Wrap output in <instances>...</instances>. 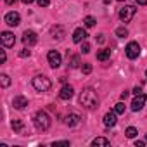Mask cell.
I'll return each instance as SVG.
<instances>
[{
  "label": "cell",
  "mask_w": 147,
  "mask_h": 147,
  "mask_svg": "<svg viewBox=\"0 0 147 147\" xmlns=\"http://www.w3.org/2000/svg\"><path fill=\"white\" fill-rule=\"evenodd\" d=\"M82 62H80V55H71L69 57V67H78Z\"/></svg>",
  "instance_id": "20"
},
{
  "label": "cell",
  "mask_w": 147,
  "mask_h": 147,
  "mask_svg": "<svg viewBox=\"0 0 147 147\" xmlns=\"http://www.w3.org/2000/svg\"><path fill=\"white\" fill-rule=\"evenodd\" d=\"M125 109H126V107H125V104H123V102H118V104L114 106V113H116V114H123V113H125Z\"/></svg>",
  "instance_id": "24"
},
{
  "label": "cell",
  "mask_w": 147,
  "mask_h": 147,
  "mask_svg": "<svg viewBox=\"0 0 147 147\" xmlns=\"http://www.w3.org/2000/svg\"><path fill=\"white\" fill-rule=\"evenodd\" d=\"M0 40H2V45H4V47H7V49L14 47V43H16V36H14L11 31H4V33H2V36H0Z\"/></svg>",
  "instance_id": "7"
},
{
  "label": "cell",
  "mask_w": 147,
  "mask_h": 147,
  "mask_svg": "<svg viewBox=\"0 0 147 147\" xmlns=\"http://www.w3.org/2000/svg\"><path fill=\"white\" fill-rule=\"evenodd\" d=\"M36 33L35 31H24L23 33V42H24V45H28V47H31V45H35L36 43Z\"/></svg>",
  "instance_id": "11"
},
{
  "label": "cell",
  "mask_w": 147,
  "mask_h": 147,
  "mask_svg": "<svg viewBox=\"0 0 147 147\" xmlns=\"http://www.w3.org/2000/svg\"><path fill=\"white\" fill-rule=\"evenodd\" d=\"M133 94H135V95H138V94H142V88H140V87H137V88H133Z\"/></svg>",
  "instance_id": "32"
},
{
  "label": "cell",
  "mask_w": 147,
  "mask_h": 147,
  "mask_svg": "<svg viewBox=\"0 0 147 147\" xmlns=\"http://www.w3.org/2000/svg\"><path fill=\"white\" fill-rule=\"evenodd\" d=\"M116 35H118L119 38H125V36L128 35V30H126L125 26H121V28H118V30H116Z\"/></svg>",
  "instance_id": "25"
},
{
  "label": "cell",
  "mask_w": 147,
  "mask_h": 147,
  "mask_svg": "<svg viewBox=\"0 0 147 147\" xmlns=\"http://www.w3.org/2000/svg\"><path fill=\"white\" fill-rule=\"evenodd\" d=\"M126 97H128V90H125V92L121 94V99H126Z\"/></svg>",
  "instance_id": "35"
},
{
  "label": "cell",
  "mask_w": 147,
  "mask_h": 147,
  "mask_svg": "<svg viewBox=\"0 0 147 147\" xmlns=\"http://www.w3.org/2000/svg\"><path fill=\"white\" fill-rule=\"evenodd\" d=\"M80 104L85 109H95L97 104H99V99H97L95 90L94 88H83L82 94H80Z\"/></svg>",
  "instance_id": "1"
},
{
  "label": "cell",
  "mask_w": 147,
  "mask_h": 147,
  "mask_svg": "<svg viewBox=\"0 0 147 147\" xmlns=\"http://www.w3.org/2000/svg\"><path fill=\"white\" fill-rule=\"evenodd\" d=\"M145 142H147V135H145Z\"/></svg>",
  "instance_id": "40"
},
{
  "label": "cell",
  "mask_w": 147,
  "mask_h": 147,
  "mask_svg": "<svg viewBox=\"0 0 147 147\" xmlns=\"http://www.w3.org/2000/svg\"><path fill=\"white\" fill-rule=\"evenodd\" d=\"M145 100H147V97L144 95V94H138L135 99H133V102H131V111H140L144 106H145Z\"/></svg>",
  "instance_id": "8"
},
{
  "label": "cell",
  "mask_w": 147,
  "mask_h": 147,
  "mask_svg": "<svg viewBox=\"0 0 147 147\" xmlns=\"http://www.w3.org/2000/svg\"><path fill=\"white\" fill-rule=\"evenodd\" d=\"M73 94H75L73 87H71V85H64V87L61 88V92H59V97H61L62 100H69V99L73 97Z\"/></svg>",
  "instance_id": "12"
},
{
  "label": "cell",
  "mask_w": 147,
  "mask_h": 147,
  "mask_svg": "<svg viewBox=\"0 0 147 147\" xmlns=\"http://www.w3.org/2000/svg\"><path fill=\"white\" fill-rule=\"evenodd\" d=\"M47 61H49V64L55 69V67L61 66V61H62V59H61V54H59L57 50H50V52L47 54Z\"/></svg>",
  "instance_id": "6"
},
{
  "label": "cell",
  "mask_w": 147,
  "mask_h": 147,
  "mask_svg": "<svg viewBox=\"0 0 147 147\" xmlns=\"http://www.w3.org/2000/svg\"><path fill=\"white\" fill-rule=\"evenodd\" d=\"M83 24H85L87 28H94V26H95V18H92V16H87V18L83 19Z\"/></svg>",
  "instance_id": "21"
},
{
  "label": "cell",
  "mask_w": 147,
  "mask_h": 147,
  "mask_svg": "<svg viewBox=\"0 0 147 147\" xmlns=\"http://www.w3.org/2000/svg\"><path fill=\"white\" fill-rule=\"evenodd\" d=\"M5 23H7L9 26H18V24L21 23V16H19L16 11L7 12V14H5Z\"/></svg>",
  "instance_id": "9"
},
{
  "label": "cell",
  "mask_w": 147,
  "mask_h": 147,
  "mask_svg": "<svg viewBox=\"0 0 147 147\" xmlns=\"http://www.w3.org/2000/svg\"><path fill=\"white\" fill-rule=\"evenodd\" d=\"M87 31L83 30V28H76L75 31H73V42L75 43H82V42H85L87 40Z\"/></svg>",
  "instance_id": "10"
},
{
  "label": "cell",
  "mask_w": 147,
  "mask_h": 147,
  "mask_svg": "<svg viewBox=\"0 0 147 147\" xmlns=\"http://www.w3.org/2000/svg\"><path fill=\"white\" fill-rule=\"evenodd\" d=\"M82 71H83V75H88V73L92 71V64H88V62H85V64L82 66Z\"/></svg>",
  "instance_id": "26"
},
{
  "label": "cell",
  "mask_w": 147,
  "mask_h": 147,
  "mask_svg": "<svg viewBox=\"0 0 147 147\" xmlns=\"http://www.w3.org/2000/svg\"><path fill=\"white\" fill-rule=\"evenodd\" d=\"M33 87H35V90H38V92H47V90H50L52 82H50L47 76L38 75V76L33 78Z\"/></svg>",
  "instance_id": "3"
},
{
  "label": "cell",
  "mask_w": 147,
  "mask_h": 147,
  "mask_svg": "<svg viewBox=\"0 0 147 147\" xmlns=\"http://www.w3.org/2000/svg\"><path fill=\"white\" fill-rule=\"evenodd\" d=\"M36 4H38L40 7H49V5H50V0H36Z\"/></svg>",
  "instance_id": "28"
},
{
  "label": "cell",
  "mask_w": 147,
  "mask_h": 147,
  "mask_svg": "<svg viewBox=\"0 0 147 147\" xmlns=\"http://www.w3.org/2000/svg\"><path fill=\"white\" fill-rule=\"evenodd\" d=\"M116 121H118V119H116V113H114V111H113V113H107V114L104 116V125H106V126H114Z\"/></svg>",
  "instance_id": "15"
},
{
  "label": "cell",
  "mask_w": 147,
  "mask_h": 147,
  "mask_svg": "<svg viewBox=\"0 0 147 147\" xmlns=\"http://www.w3.org/2000/svg\"><path fill=\"white\" fill-rule=\"evenodd\" d=\"M50 35H52V38H55V40H62V38H64V28H62V26H54V28L50 30Z\"/></svg>",
  "instance_id": "14"
},
{
  "label": "cell",
  "mask_w": 147,
  "mask_h": 147,
  "mask_svg": "<svg viewBox=\"0 0 147 147\" xmlns=\"http://www.w3.org/2000/svg\"><path fill=\"white\" fill-rule=\"evenodd\" d=\"M92 145L94 147H97V145H111V142H109V138H106V137H97V138H94L92 140Z\"/></svg>",
  "instance_id": "19"
},
{
  "label": "cell",
  "mask_w": 147,
  "mask_h": 147,
  "mask_svg": "<svg viewBox=\"0 0 147 147\" xmlns=\"http://www.w3.org/2000/svg\"><path fill=\"white\" fill-rule=\"evenodd\" d=\"M52 145H54V147H55V145H69V142H67V140H61V142H54Z\"/></svg>",
  "instance_id": "30"
},
{
  "label": "cell",
  "mask_w": 147,
  "mask_h": 147,
  "mask_svg": "<svg viewBox=\"0 0 147 147\" xmlns=\"http://www.w3.org/2000/svg\"><path fill=\"white\" fill-rule=\"evenodd\" d=\"M12 106H14L16 109H24V107L28 106V99H26V97H23V95H18V97H14Z\"/></svg>",
  "instance_id": "13"
},
{
  "label": "cell",
  "mask_w": 147,
  "mask_h": 147,
  "mask_svg": "<svg viewBox=\"0 0 147 147\" xmlns=\"http://www.w3.org/2000/svg\"><path fill=\"white\" fill-rule=\"evenodd\" d=\"M125 52H126V57H128V59H137V57L140 55V45H138L137 42H130V43L126 45Z\"/></svg>",
  "instance_id": "5"
},
{
  "label": "cell",
  "mask_w": 147,
  "mask_h": 147,
  "mask_svg": "<svg viewBox=\"0 0 147 147\" xmlns=\"http://www.w3.org/2000/svg\"><path fill=\"white\" fill-rule=\"evenodd\" d=\"M135 12H137V9H135L133 5H125V7H121V9H119L118 16H119V19H121L123 23H130V21L133 19Z\"/></svg>",
  "instance_id": "4"
},
{
  "label": "cell",
  "mask_w": 147,
  "mask_h": 147,
  "mask_svg": "<svg viewBox=\"0 0 147 147\" xmlns=\"http://www.w3.org/2000/svg\"><path fill=\"white\" fill-rule=\"evenodd\" d=\"M109 57H111V50H109V49H102V50L97 52V61H102V62H104V61H107Z\"/></svg>",
  "instance_id": "18"
},
{
  "label": "cell",
  "mask_w": 147,
  "mask_h": 147,
  "mask_svg": "<svg viewBox=\"0 0 147 147\" xmlns=\"http://www.w3.org/2000/svg\"><path fill=\"white\" fill-rule=\"evenodd\" d=\"M82 52H83V54H88V52H90V45H88L87 42H82Z\"/></svg>",
  "instance_id": "27"
},
{
  "label": "cell",
  "mask_w": 147,
  "mask_h": 147,
  "mask_svg": "<svg viewBox=\"0 0 147 147\" xmlns=\"http://www.w3.org/2000/svg\"><path fill=\"white\" fill-rule=\"evenodd\" d=\"M19 55H21V57H30V50H26V49H23V50L19 52Z\"/></svg>",
  "instance_id": "29"
},
{
  "label": "cell",
  "mask_w": 147,
  "mask_h": 147,
  "mask_svg": "<svg viewBox=\"0 0 147 147\" xmlns=\"http://www.w3.org/2000/svg\"><path fill=\"white\" fill-rule=\"evenodd\" d=\"M67 126H76L78 123H80V116L78 114H69V116H66V121H64Z\"/></svg>",
  "instance_id": "16"
},
{
  "label": "cell",
  "mask_w": 147,
  "mask_h": 147,
  "mask_svg": "<svg viewBox=\"0 0 147 147\" xmlns=\"http://www.w3.org/2000/svg\"><path fill=\"white\" fill-rule=\"evenodd\" d=\"M33 123H35L36 130H40V131H47V130L50 128V118H49V114H47L45 111H38V113L35 114Z\"/></svg>",
  "instance_id": "2"
},
{
  "label": "cell",
  "mask_w": 147,
  "mask_h": 147,
  "mask_svg": "<svg viewBox=\"0 0 147 147\" xmlns=\"http://www.w3.org/2000/svg\"><path fill=\"white\" fill-rule=\"evenodd\" d=\"M137 4H138V5H145V4H147V0H137Z\"/></svg>",
  "instance_id": "33"
},
{
  "label": "cell",
  "mask_w": 147,
  "mask_h": 147,
  "mask_svg": "<svg viewBox=\"0 0 147 147\" xmlns=\"http://www.w3.org/2000/svg\"><path fill=\"white\" fill-rule=\"evenodd\" d=\"M0 82H2V88H7L11 85V80H9L7 75H0Z\"/></svg>",
  "instance_id": "23"
},
{
  "label": "cell",
  "mask_w": 147,
  "mask_h": 147,
  "mask_svg": "<svg viewBox=\"0 0 147 147\" xmlns=\"http://www.w3.org/2000/svg\"><path fill=\"white\" fill-rule=\"evenodd\" d=\"M5 59H7V55H5V50H2V62H5Z\"/></svg>",
  "instance_id": "34"
},
{
  "label": "cell",
  "mask_w": 147,
  "mask_h": 147,
  "mask_svg": "<svg viewBox=\"0 0 147 147\" xmlns=\"http://www.w3.org/2000/svg\"><path fill=\"white\" fill-rule=\"evenodd\" d=\"M145 145V142H142V140H137L135 142V147H144Z\"/></svg>",
  "instance_id": "31"
},
{
  "label": "cell",
  "mask_w": 147,
  "mask_h": 147,
  "mask_svg": "<svg viewBox=\"0 0 147 147\" xmlns=\"http://www.w3.org/2000/svg\"><path fill=\"white\" fill-rule=\"evenodd\" d=\"M145 76H147V69H145Z\"/></svg>",
  "instance_id": "39"
},
{
  "label": "cell",
  "mask_w": 147,
  "mask_h": 147,
  "mask_svg": "<svg viewBox=\"0 0 147 147\" xmlns=\"http://www.w3.org/2000/svg\"><path fill=\"white\" fill-rule=\"evenodd\" d=\"M21 2H23V4H31L33 0H21Z\"/></svg>",
  "instance_id": "37"
},
{
  "label": "cell",
  "mask_w": 147,
  "mask_h": 147,
  "mask_svg": "<svg viewBox=\"0 0 147 147\" xmlns=\"http://www.w3.org/2000/svg\"><path fill=\"white\" fill-rule=\"evenodd\" d=\"M137 133H138V131H137V128H133V126H128V128H126V131H125V135H126L128 138H135V137H137Z\"/></svg>",
  "instance_id": "22"
},
{
  "label": "cell",
  "mask_w": 147,
  "mask_h": 147,
  "mask_svg": "<svg viewBox=\"0 0 147 147\" xmlns=\"http://www.w3.org/2000/svg\"><path fill=\"white\" fill-rule=\"evenodd\" d=\"M12 128H14L16 133H19V135H26V133H24V125H23L19 119H12Z\"/></svg>",
  "instance_id": "17"
},
{
  "label": "cell",
  "mask_w": 147,
  "mask_h": 147,
  "mask_svg": "<svg viewBox=\"0 0 147 147\" xmlns=\"http://www.w3.org/2000/svg\"><path fill=\"white\" fill-rule=\"evenodd\" d=\"M118 2H126V0H118Z\"/></svg>",
  "instance_id": "38"
},
{
  "label": "cell",
  "mask_w": 147,
  "mask_h": 147,
  "mask_svg": "<svg viewBox=\"0 0 147 147\" xmlns=\"http://www.w3.org/2000/svg\"><path fill=\"white\" fill-rule=\"evenodd\" d=\"M5 2H7L9 5H12V4H16V0H5Z\"/></svg>",
  "instance_id": "36"
}]
</instances>
